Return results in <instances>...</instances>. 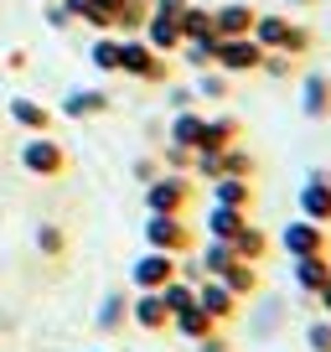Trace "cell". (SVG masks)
<instances>
[{
  "instance_id": "obj_23",
  "label": "cell",
  "mask_w": 331,
  "mask_h": 352,
  "mask_svg": "<svg viewBox=\"0 0 331 352\" xmlns=\"http://www.w3.org/2000/svg\"><path fill=\"white\" fill-rule=\"evenodd\" d=\"M228 243H233V254H238L243 264H259V259L269 254V233H264V228H254V223H243L238 239H228Z\"/></svg>"
},
{
  "instance_id": "obj_14",
  "label": "cell",
  "mask_w": 331,
  "mask_h": 352,
  "mask_svg": "<svg viewBox=\"0 0 331 352\" xmlns=\"http://www.w3.org/2000/svg\"><path fill=\"white\" fill-rule=\"evenodd\" d=\"M238 120H233V114H207V120H202V140H197V151L202 155H222L228 151V145H238Z\"/></svg>"
},
{
  "instance_id": "obj_31",
  "label": "cell",
  "mask_w": 331,
  "mask_h": 352,
  "mask_svg": "<svg viewBox=\"0 0 331 352\" xmlns=\"http://www.w3.org/2000/svg\"><path fill=\"white\" fill-rule=\"evenodd\" d=\"M145 16H150V0H124L119 16H114V36H140Z\"/></svg>"
},
{
  "instance_id": "obj_15",
  "label": "cell",
  "mask_w": 331,
  "mask_h": 352,
  "mask_svg": "<svg viewBox=\"0 0 331 352\" xmlns=\"http://www.w3.org/2000/svg\"><path fill=\"white\" fill-rule=\"evenodd\" d=\"M254 6L249 0H228V6H218L212 11V26H218V36H249L254 32Z\"/></svg>"
},
{
  "instance_id": "obj_34",
  "label": "cell",
  "mask_w": 331,
  "mask_h": 352,
  "mask_svg": "<svg viewBox=\"0 0 331 352\" xmlns=\"http://www.w3.org/2000/svg\"><path fill=\"white\" fill-rule=\"evenodd\" d=\"M161 300H166V311H171V316H176V311H187V306H197V285H187V280H166L161 285Z\"/></svg>"
},
{
  "instance_id": "obj_48",
  "label": "cell",
  "mask_w": 331,
  "mask_h": 352,
  "mask_svg": "<svg viewBox=\"0 0 331 352\" xmlns=\"http://www.w3.org/2000/svg\"><path fill=\"white\" fill-rule=\"evenodd\" d=\"M42 6H47V0H42Z\"/></svg>"
},
{
  "instance_id": "obj_39",
  "label": "cell",
  "mask_w": 331,
  "mask_h": 352,
  "mask_svg": "<svg viewBox=\"0 0 331 352\" xmlns=\"http://www.w3.org/2000/svg\"><path fill=\"white\" fill-rule=\"evenodd\" d=\"M181 57L192 73H202V67H212V42H181Z\"/></svg>"
},
{
  "instance_id": "obj_41",
  "label": "cell",
  "mask_w": 331,
  "mask_h": 352,
  "mask_svg": "<svg viewBox=\"0 0 331 352\" xmlns=\"http://www.w3.org/2000/svg\"><path fill=\"white\" fill-rule=\"evenodd\" d=\"M130 176H135V182H140V187H150L155 176H161V155H135Z\"/></svg>"
},
{
  "instance_id": "obj_24",
  "label": "cell",
  "mask_w": 331,
  "mask_h": 352,
  "mask_svg": "<svg viewBox=\"0 0 331 352\" xmlns=\"http://www.w3.org/2000/svg\"><path fill=\"white\" fill-rule=\"evenodd\" d=\"M243 223H249V212L212 202V208H207V239H238V228H243Z\"/></svg>"
},
{
  "instance_id": "obj_2",
  "label": "cell",
  "mask_w": 331,
  "mask_h": 352,
  "mask_svg": "<svg viewBox=\"0 0 331 352\" xmlns=\"http://www.w3.org/2000/svg\"><path fill=\"white\" fill-rule=\"evenodd\" d=\"M67 166H73V155H67V145L57 135H26L21 140V171L52 182V176H67Z\"/></svg>"
},
{
  "instance_id": "obj_22",
  "label": "cell",
  "mask_w": 331,
  "mask_h": 352,
  "mask_svg": "<svg viewBox=\"0 0 331 352\" xmlns=\"http://www.w3.org/2000/svg\"><path fill=\"white\" fill-rule=\"evenodd\" d=\"M176 26H181V42H218V26H212L207 6H187V16Z\"/></svg>"
},
{
  "instance_id": "obj_5",
  "label": "cell",
  "mask_w": 331,
  "mask_h": 352,
  "mask_svg": "<svg viewBox=\"0 0 331 352\" xmlns=\"http://www.w3.org/2000/svg\"><path fill=\"white\" fill-rule=\"evenodd\" d=\"M259 63H264V47L254 42V36H218L212 42V67L218 73H259Z\"/></svg>"
},
{
  "instance_id": "obj_9",
  "label": "cell",
  "mask_w": 331,
  "mask_h": 352,
  "mask_svg": "<svg viewBox=\"0 0 331 352\" xmlns=\"http://www.w3.org/2000/svg\"><path fill=\"white\" fill-rule=\"evenodd\" d=\"M130 327H140V331H171V311H166L161 290H135V296H130Z\"/></svg>"
},
{
  "instance_id": "obj_37",
  "label": "cell",
  "mask_w": 331,
  "mask_h": 352,
  "mask_svg": "<svg viewBox=\"0 0 331 352\" xmlns=\"http://www.w3.org/2000/svg\"><path fill=\"white\" fill-rule=\"evenodd\" d=\"M306 347L310 352H331V316H316L306 327Z\"/></svg>"
},
{
  "instance_id": "obj_32",
  "label": "cell",
  "mask_w": 331,
  "mask_h": 352,
  "mask_svg": "<svg viewBox=\"0 0 331 352\" xmlns=\"http://www.w3.org/2000/svg\"><path fill=\"white\" fill-rule=\"evenodd\" d=\"M89 57H93V67H99V73H119V36H114V32H99V36H93V47H89Z\"/></svg>"
},
{
  "instance_id": "obj_46",
  "label": "cell",
  "mask_w": 331,
  "mask_h": 352,
  "mask_svg": "<svg viewBox=\"0 0 331 352\" xmlns=\"http://www.w3.org/2000/svg\"><path fill=\"white\" fill-rule=\"evenodd\" d=\"M316 306H321V316H331V280L321 285V296H316Z\"/></svg>"
},
{
  "instance_id": "obj_33",
  "label": "cell",
  "mask_w": 331,
  "mask_h": 352,
  "mask_svg": "<svg viewBox=\"0 0 331 352\" xmlns=\"http://www.w3.org/2000/svg\"><path fill=\"white\" fill-rule=\"evenodd\" d=\"M36 254H42V259H62L67 254V228L62 223H36Z\"/></svg>"
},
{
  "instance_id": "obj_36",
  "label": "cell",
  "mask_w": 331,
  "mask_h": 352,
  "mask_svg": "<svg viewBox=\"0 0 331 352\" xmlns=\"http://www.w3.org/2000/svg\"><path fill=\"white\" fill-rule=\"evenodd\" d=\"M192 155H197V151H187V145H171V140H166L161 171H187V176H192Z\"/></svg>"
},
{
  "instance_id": "obj_25",
  "label": "cell",
  "mask_w": 331,
  "mask_h": 352,
  "mask_svg": "<svg viewBox=\"0 0 331 352\" xmlns=\"http://www.w3.org/2000/svg\"><path fill=\"white\" fill-rule=\"evenodd\" d=\"M197 259H202V275H207V280H218L222 270H228V264L238 259V254H233V243H228V239H207V243L197 249Z\"/></svg>"
},
{
  "instance_id": "obj_13",
  "label": "cell",
  "mask_w": 331,
  "mask_h": 352,
  "mask_svg": "<svg viewBox=\"0 0 331 352\" xmlns=\"http://www.w3.org/2000/svg\"><path fill=\"white\" fill-rule=\"evenodd\" d=\"M197 306L207 311V316L218 321V327L238 321V296H233V290L222 285V280H202V285H197Z\"/></svg>"
},
{
  "instance_id": "obj_38",
  "label": "cell",
  "mask_w": 331,
  "mask_h": 352,
  "mask_svg": "<svg viewBox=\"0 0 331 352\" xmlns=\"http://www.w3.org/2000/svg\"><path fill=\"white\" fill-rule=\"evenodd\" d=\"M166 104H171V109H197V88L171 78V83H166Z\"/></svg>"
},
{
  "instance_id": "obj_7",
  "label": "cell",
  "mask_w": 331,
  "mask_h": 352,
  "mask_svg": "<svg viewBox=\"0 0 331 352\" xmlns=\"http://www.w3.org/2000/svg\"><path fill=\"white\" fill-rule=\"evenodd\" d=\"M166 280H176V254L145 249L140 259L130 264V285H135V290H161Z\"/></svg>"
},
{
  "instance_id": "obj_28",
  "label": "cell",
  "mask_w": 331,
  "mask_h": 352,
  "mask_svg": "<svg viewBox=\"0 0 331 352\" xmlns=\"http://www.w3.org/2000/svg\"><path fill=\"white\" fill-rule=\"evenodd\" d=\"M218 280H222V285H228L233 296L243 300V296H254V290H259V264H243V259H233V264L222 270Z\"/></svg>"
},
{
  "instance_id": "obj_19",
  "label": "cell",
  "mask_w": 331,
  "mask_h": 352,
  "mask_svg": "<svg viewBox=\"0 0 331 352\" xmlns=\"http://www.w3.org/2000/svg\"><path fill=\"white\" fill-rule=\"evenodd\" d=\"M207 187H212V202H222V208L249 212V202H254V182H243V176H218Z\"/></svg>"
},
{
  "instance_id": "obj_29",
  "label": "cell",
  "mask_w": 331,
  "mask_h": 352,
  "mask_svg": "<svg viewBox=\"0 0 331 352\" xmlns=\"http://www.w3.org/2000/svg\"><path fill=\"white\" fill-rule=\"evenodd\" d=\"M124 0H83V11H78V21L93 26V32H114V16H119Z\"/></svg>"
},
{
  "instance_id": "obj_11",
  "label": "cell",
  "mask_w": 331,
  "mask_h": 352,
  "mask_svg": "<svg viewBox=\"0 0 331 352\" xmlns=\"http://www.w3.org/2000/svg\"><path fill=\"white\" fill-rule=\"evenodd\" d=\"M5 114H11L16 130H26V135H52V124H57V109H47L42 99H26V94H16Z\"/></svg>"
},
{
  "instance_id": "obj_47",
  "label": "cell",
  "mask_w": 331,
  "mask_h": 352,
  "mask_svg": "<svg viewBox=\"0 0 331 352\" xmlns=\"http://www.w3.org/2000/svg\"><path fill=\"white\" fill-rule=\"evenodd\" d=\"M285 6H295V11H310V6H316V0H285Z\"/></svg>"
},
{
  "instance_id": "obj_12",
  "label": "cell",
  "mask_w": 331,
  "mask_h": 352,
  "mask_svg": "<svg viewBox=\"0 0 331 352\" xmlns=\"http://www.w3.org/2000/svg\"><path fill=\"white\" fill-rule=\"evenodd\" d=\"M300 109L306 120H331V73H300Z\"/></svg>"
},
{
  "instance_id": "obj_44",
  "label": "cell",
  "mask_w": 331,
  "mask_h": 352,
  "mask_svg": "<svg viewBox=\"0 0 331 352\" xmlns=\"http://www.w3.org/2000/svg\"><path fill=\"white\" fill-rule=\"evenodd\" d=\"M197 352H233V342H228V331L218 327V331H207V337L197 342Z\"/></svg>"
},
{
  "instance_id": "obj_17",
  "label": "cell",
  "mask_w": 331,
  "mask_h": 352,
  "mask_svg": "<svg viewBox=\"0 0 331 352\" xmlns=\"http://www.w3.org/2000/svg\"><path fill=\"white\" fill-rule=\"evenodd\" d=\"M140 36H145V42H150V47H155V52H161V57L181 52V26H176V21H166V16H155V11L145 16Z\"/></svg>"
},
{
  "instance_id": "obj_4",
  "label": "cell",
  "mask_w": 331,
  "mask_h": 352,
  "mask_svg": "<svg viewBox=\"0 0 331 352\" xmlns=\"http://www.w3.org/2000/svg\"><path fill=\"white\" fill-rule=\"evenodd\" d=\"M192 192H197V182H192L187 171H161L150 187H145V212H181V218H187Z\"/></svg>"
},
{
  "instance_id": "obj_26",
  "label": "cell",
  "mask_w": 331,
  "mask_h": 352,
  "mask_svg": "<svg viewBox=\"0 0 331 352\" xmlns=\"http://www.w3.org/2000/svg\"><path fill=\"white\" fill-rule=\"evenodd\" d=\"M275 52H285V57H295V63H300V57H310V52H316V32H310L306 21H290Z\"/></svg>"
},
{
  "instance_id": "obj_10",
  "label": "cell",
  "mask_w": 331,
  "mask_h": 352,
  "mask_svg": "<svg viewBox=\"0 0 331 352\" xmlns=\"http://www.w3.org/2000/svg\"><path fill=\"white\" fill-rule=\"evenodd\" d=\"M109 109H114L109 88H73L57 114H62V120H99V114H109Z\"/></svg>"
},
{
  "instance_id": "obj_3",
  "label": "cell",
  "mask_w": 331,
  "mask_h": 352,
  "mask_svg": "<svg viewBox=\"0 0 331 352\" xmlns=\"http://www.w3.org/2000/svg\"><path fill=\"white\" fill-rule=\"evenodd\" d=\"M145 249H161V254H192L197 239H192V223L181 212H145Z\"/></svg>"
},
{
  "instance_id": "obj_45",
  "label": "cell",
  "mask_w": 331,
  "mask_h": 352,
  "mask_svg": "<svg viewBox=\"0 0 331 352\" xmlns=\"http://www.w3.org/2000/svg\"><path fill=\"white\" fill-rule=\"evenodd\" d=\"M26 63H32V57H26V47H21V52H11V57H0V67H11V73H21Z\"/></svg>"
},
{
  "instance_id": "obj_16",
  "label": "cell",
  "mask_w": 331,
  "mask_h": 352,
  "mask_svg": "<svg viewBox=\"0 0 331 352\" xmlns=\"http://www.w3.org/2000/svg\"><path fill=\"white\" fill-rule=\"evenodd\" d=\"M326 280H331V259H326V254H306V259H295V290H300V296L316 300Z\"/></svg>"
},
{
  "instance_id": "obj_6",
  "label": "cell",
  "mask_w": 331,
  "mask_h": 352,
  "mask_svg": "<svg viewBox=\"0 0 331 352\" xmlns=\"http://www.w3.org/2000/svg\"><path fill=\"white\" fill-rule=\"evenodd\" d=\"M279 249L290 259H306V254H326V223H310V218H295L279 228Z\"/></svg>"
},
{
  "instance_id": "obj_21",
  "label": "cell",
  "mask_w": 331,
  "mask_h": 352,
  "mask_svg": "<svg viewBox=\"0 0 331 352\" xmlns=\"http://www.w3.org/2000/svg\"><path fill=\"white\" fill-rule=\"evenodd\" d=\"M171 331H176V337H187V342H202L207 331H218V321H212L202 306H187V311H176V316H171Z\"/></svg>"
},
{
  "instance_id": "obj_30",
  "label": "cell",
  "mask_w": 331,
  "mask_h": 352,
  "mask_svg": "<svg viewBox=\"0 0 331 352\" xmlns=\"http://www.w3.org/2000/svg\"><path fill=\"white\" fill-rule=\"evenodd\" d=\"M192 88H197V99L222 104V99H228V88H233V78H228V73H218V67H202V73L192 78Z\"/></svg>"
},
{
  "instance_id": "obj_20",
  "label": "cell",
  "mask_w": 331,
  "mask_h": 352,
  "mask_svg": "<svg viewBox=\"0 0 331 352\" xmlns=\"http://www.w3.org/2000/svg\"><path fill=\"white\" fill-rule=\"evenodd\" d=\"M202 120H207V114H197V109H176V114H171V124H166V140H171V145H187V151H197V140H202Z\"/></svg>"
},
{
  "instance_id": "obj_8",
  "label": "cell",
  "mask_w": 331,
  "mask_h": 352,
  "mask_svg": "<svg viewBox=\"0 0 331 352\" xmlns=\"http://www.w3.org/2000/svg\"><path fill=\"white\" fill-rule=\"evenodd\" d=\"M300 218L331 223V171H321V166L300 182Z\"/></svg>"
},
{
  "instance_id": "obj_35",
  "label": "cell",
  "mask_w": 331,
  "mask_h": 352,
  "mask_svg": "<svg viewBox=\"0 0 331 352\" xmlns=\"http://www.w3.org/2000/svg\"><path fill=\"white\" fill-rule=\"evenodd\" d=\"M254 171H259V161L243 145H228L222 151V176H243V182H254Z\"/></svg>"
},
{
  "instance_id": "obj_40",
  "label": "cell",
  "mask_w": 331,
  "mask_h": 352,
  "mask_svg": "<svg viewBox=\"0 0 331 352\" xmlns=\"http://www.w3.org/2000/svg\"><path fill=\"white\" fill-rule=\"evenodd\" d=\"M259 73H269V78H295V57H285V52H264Z\"/></svg>"
},
{
  "instance_id": "obj_27",
  "label": "cell",
  "mask_w": 331,
  "mask_h": 352,
  "mask_svg": "<svg viewBox=\"0 0 331 352\" xmlns=\"http://www.w3.org/2000/svg\"><path fill=\"white\" fill-rule=\"evenodd\" d=\"M285 26H290V16H279V11H259V16H254V32H249V36H254L264 52H275L279 36H285Z\"/></svg>"
},
{
  "instance_id": "obj_1",
  "label": "cell",
  "mask_w": 331,
  "mask_h": 352,
  "mask_svg": "<svg viewBox=\"0 0 331 352\" xmlns=\"http://www.w3.org/2000/svg\"><path fill=\"white\" fill-rule=\"evenodd\" d=\"M119 78H135V83H171V63L155 52L145 36H119Z\"/></svg>"
},
{
  "instance_id": "obj_43",
  "label": "cell",
  "mask_w": 331,
  "mask_h": 352,
  "mask_svg": "<svg viewBox=\"0 0 331 352\" xmlns=\"http://www.w3.org/2000/svg\"><path fill=\"white\" fill-rule=\"evenodd\" d=\"M187 6H192V0H150V11L166 16V21H181V16H187Z\"/></svg>"
},
{
  "instance_id": "obj_42",
  "label": "cell",
  "mask_w": 331,
  "mask_h": 352,
  "mask_svg": "<svg viewBox=\"0 0 331 352\" xmlns=\"http://www.w3.org/2000/svg\"><path fill=\"white\" fill-rule=\"evenodd\" d=\"M42 16H47V26H52V32H67V26H73V11H67L62 0H47Z\"/></svg>"
},
{
  "instance_id": "obj_18",
  "label": "cell",
  "mask_w": 331,
  "mask_h": 352,
  "mask_svg": "<svg viewBox=\"0 0 331 352\" xmlns=\"http://www.w3.org/2000/svg\"><path fill=\"white\" fill-rule=\"evenodd\" d=\"M93 327L109 337V331H119V327H130V296L124 290H109V296L99 300V311H93Z\"/></svg>"
}]
</instances>
